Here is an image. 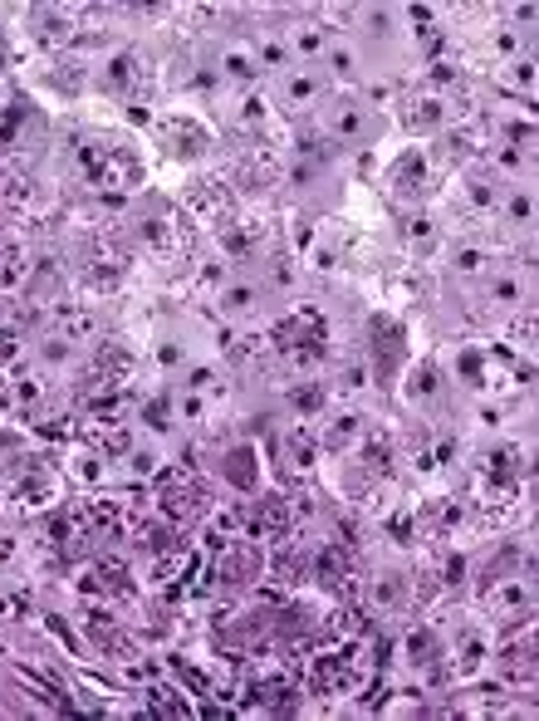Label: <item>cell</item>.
<instances>
[{"label": "cell", "instance_id": "obj_14", "mask_svg": "<svg viewBox=\"0 0 539 721\" xmlns=\"http://www.w3.org/2000/svg\"><path fill=\"white\" fill-rule=\"evenodd\" d=\"M226 472L235 476V486H255V456H251V447H235V456L226 462Z\"/></svg>", "mask_w": 539, "mask_h": 721}, {"label": "cell", "instance_id": "obj_8", "mask_svg": "<svg viewBox=\"0 0 539 721\" xmlns=\"http://www.w3.org/2000/svg\"><path fill=\"white\" fill-rule=\"evenodd\" d=\"M226 206H231V192H226V182H216V177H201V182L192 187V212H201V216H226Z\"/></svg>", "mask_w": 539, "mask_h": 721}, {"label": "cell", "instance_id": "obj_18", "mask_svg": "<svg viewBox=\"0 0 539 721\" xmlns=\"http://www.w3.org/2000/svg\"><path fill=\"white\" fill-rule=\"evenodd\" d=\"M378 604H402V579H378Z\"/></svg>", "mask_w": 539, "mask_h": 721}, {"label": "cell", "instance_id": "obj_9", "mask_svg": "<svg viewBox=\"0 0 539 721\" xmlns=\"http://www.w3.org/2000/svg\"><path fill=\"white\" fill-rule=\"evenodd\" d=\"M392 187H402V192H422V187H427V162H422V152H402L398 167H392Z\"/></svg>", "mask_w": 539, "mask_h": 721}, {"label": "cell", "instance_id": "obj_3", "mask_svg": "<svg viewBox=\"0 0 539 721\" xmlns=\"http://www.w3.org/2000/svg\"><path fill=\"white\" fill-rule=\"evenodd\" d=\"M79 275L89 290H113L123 275V250H113V240H89L79 250Z\"/></svg>", "mask_w": 539, "mask_h": 721}, {"label": "cell", "instance_id": "obj_20", "mask_svg": "<svg viewBox=\"0 0 539 721\" xmlns=\"http://www.w3.org/2000/svg\"><path fill=\"white\" fill-rule=\"evenodd\" d=\"M289 93H295V99H309V93H314V83H309V79H295V89H289Z\"/></svg>", "mask_w": 539, "mask_h": 721}, {"label": "cell", "instance_id": "obj_12", "mask_svg": "<svg viewBox=\"0 0 539 721\" xmlns=\"http://www.w3.org/2000/svg\"><path fill=\"white\" fill-rule=\"evenodd\" d=\"M142 240H148L152 250H172L177 246V231H172L167 216H148V222H142Z\"/></svg>", "mask_w": 539, "mask_h": 721}, {"label": "cell", "instance_id": "obj_5", "mask_svg": "<svg viewBox=\"0 0 539 721\" xmlns=\"http://www.w3.org/2000/svg\"><path fill=\"white\" fill-rule=\"evenodd\" d=\"M368 339H372V369H378L382 383H388L392 369H398V359H402V329L388 315H378L372 329H368Z\"/></svg>", "mask_w": 539, "mask_h": 721}, {"label": "cell", "instance_id": "obj_16", "mask_svg": "<svg viewBox=\"0 0 539 721\" xmlns=\"http://www.w3.org/2000/svg\"><path fill=\"white\" fill-rule=\"evenodd\" d=\"M437 118H441L437 99H422V103H412V109H407V128H427V123H437Z\"/></svg>", "mask_w": 539, "mask_h": 721}, {"label": "cell", "instance_id": "obj_4", "mask_svg": "<svg viewBox=\"0 0 539 721\" xmlns=\"http://www.w3.org/2000/svg\"><path fill=\"white\" fill-rule=\"evenodd\" d=\"M162 510H167L172 520H196V516H206V510H211V500H206V491L196 486L192 476L172 472L167 481H162Z\"/></svg>", "mask_w": 539, "mask_h": 721}, {"label": "cell", "instance_id": "obj_19", "mask_svg": "<svg viewBox=\"0 0 539 721\" xmlns=\"http://www.w3.org/2000/svg\"><path fill=\"white\" fill-rule=\"evenodd\" d=\"M461 373H466V378H481V359H475V353H466V359H461Z\"/></svg>", "mask_w": 539, "mask_h": 721}, {"label": "cell", "instance_id": "obj_1", "mask_svg": "<svg viewBox=\"0 0 539 721\" xmlns=\"http://www.w3.org/2000/svg\"><path fill=\"white\" fill-rule=\"evenodd\" d=\"M314 579H319V589L338 594V599H348V604L358 599V569H354V560H348V550H344V545L319 550V560H314Z\"/></svg>", "mask_w": 539, "mask_h": 721}, {"label": "cell", "instance_id": "obj_15", "mask_svg": "<svg viewBox=\"0 0 539 721\" xmlns=\"http://www.w3.org/2000/svg\"><path fill=\"white\" fill-rule=\"evenodd\" d=\"M25 275V256H20L15 246L0 250V285H15V280Z\"/></svg>", "mask_w": 539, "mask_h": 721}, {"label": "cell", "instance_id": "obj_17", "mask_svg": "<svg viewBox=\"0 0 539 721\" xmlns=\"http://www.w3.org/2000/svg\"><path fill=\"white\" fill-rule=\"evenodd\" d=\"M295 407H299V413H319V407H324V388H299Z\"/></svg>", "mask_w": 539, "mask_h": 721}, {"label": "cell", "instance_id": "obj_13", "mask_svg": "<svg viewBox=\"0 0 539 721\" xmlns=\"http://www.w3.org/2000/svg\"><path fill=\"white\" fill-rule=\"evenodd\" d=\"M255 246H261V226H231V231H226V250H231V256H255Z\"/></svg>", "mask_w": 539, "mask_h": 721}, {"label": "cell", "instance_id": "obj_2", "mask_svg": "<svg viewBox=\"0 0 539 721\" xmlns=\"http://www.w3.org/2000/svg\"><path fill=\"white\" fill-rule=\"evenodd\" d=\"M324 319H289V324H279L275 329V349H285L295 363H309V359H319L324 353Z\"/></svg>", "mask_w": 539, "mask_h": 721}, {"label": "cell", "instance_id": "obj_6", "mask_svg": "<svg viewBox=\"0 0 539 721\" xmlns=\"http://www.w3.org/2000/svg\"><path fill=\"white\" fill-rule=\"evenodd\" d=\"M128 378V353L123 349H103L98 359H93V369L84 373V393H98V388H113V383H123Z\"/></svg>", "mask_w": 539, "mask_h": 721}, {"label": "cell", "instance_id": "obj_10", "mask_svg": "<svg viewBox=\"0 0 539 721\" xmlns=\"http://www.w3.org/2000/svg\"><path fill=\"white\" fill-rule=\"evenodd\" d=\"M251 574H255V555H251V550H231V555L221 560V579L235 584V589H245Z\"/></svg>", "mask_w": 539, "mask_h": 721}, {"label": "cell", "instance_id": "obj_7", "mask_svg": "<svg viewBox=\"0 0 539 721\" xmlns=\"http://www.w3.org/2000/svg\"><path fill=\"white\" fill-rule=\"evenodd\" d=\"M162 143H167V152H177V158H196V152H206V128L201 123H186V118H172L162 123Z\"/></svg>", "mask_w": 539, "mask_h": 721}, {"label": "cell", "instance_id": "obj_11", "mask_svg": "<svg viewBox=\"0 0 539 721\" xmlns=\"http://www.w3.org/2000/svg\"><path fill=\"white\" fill-rule=\"evenodd\" d=\"M261 530H270V535H285L289 530V500L285 496H270L261 506Z\"/></svg>", "mask_w": 539, "mask_h": 721}]
</instances>
